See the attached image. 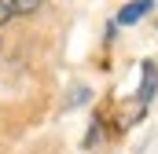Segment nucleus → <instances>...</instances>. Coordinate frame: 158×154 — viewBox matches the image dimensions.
Returning a JSON list of instances; mask_svg holds the SVG:
<instances>
[{
  "label": "nucleus",
  "instance_id": "1",
  "mask_svg": "<svg viewBox=\"0 0 158 154\" xmlns=\"http://www.w3.org/2000/svg\"><path fill=\"white\" fill-rule=\"evenodd\" d=\"M40 7V0H0V26L19 18V15H33Z\"/></svg>",
  "mask_w": 158,
  "mask_h": 154
},
{
  "label": "nucleus",
  "instance_id": "2",
  "mask_svg": "<svg viewBox=\"0 0 158 154\" xmlns=\"http://www.w3.org/2000/svg\"><path fill=\"white\" fill-rule=\"evenodd\" d=\"M155 88H158V70L155 63H143V77H140V95H136V103L147 110V103L155 99Z\"/></svg>",
  "mask_w": 158,
  "mask_h": 154
},
{
  "label": "nucleus",
  "instance_id": "3",
  "mask_svg": "<svg viewBox=\"0 0 158 154\" xmlns=\"http://www.w3.org/2000/svg\"><path fill=\"white\" fill-rule=\"evenodd\" d=\"M151 7H155V0H132V4H125V7L118 11V26H132V22H140Z\"/></svg>",
  "mask_w": 158,
  "mask_h": 154
}]
</instances>
